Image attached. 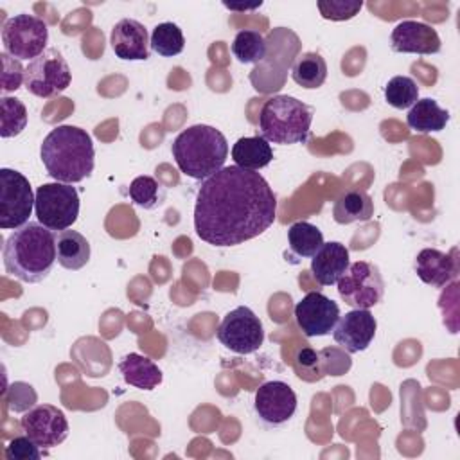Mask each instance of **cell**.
I'll list each match as a JSON object with an SVG mask.
<instances>
[{"label":"cell","instance_id":"cell-1","mask_svg":"<svg viewBox=\"0 0 460 460\" xmlns=\"http://www.w3.org/2000/svg\"><path fill=\"white\" fill-rule=\"evenodd\" d=\"M277 214V196L257 172L228 165L205 178L196 192L194 230L212 246H235L266 232Z\"/></svg>","mask_w":460,"mask_h":460},{"label":"cell","instance_id":"cell-2","mask_svg":"<svg viewBox=\"0 0 460 460\" xmlns=\"http://www.w3.org/2000/svg\"><path fill=\"white\" fill-rule=\"evenodd\" d=\"M2 255L5 271L11 277L38 284L49 277L58 261L56 232L41 223L29 221L5 239Z\"/></svg>","mask_w":460,"mask_h":460},{"label":"cell","instance_id":"cell-3","mask_svg":"<svg viewBox=\"0 0 460 460\" xmlns=\"http://www.w3.org/2000/svg\"><path fill=\"white\" fill-rule=\"evenodd\" d=\"M47 174L61 183H79L88 178L95 164L92 137L77 126H58L49 131L40 147Z\"/></svg>","mask_w":460,"mask_h":460},{"label":"cell","instance_id":"cell-4","mask_svg":"<svg viewBox=\"0 0 460 460\" xmlns=\"http://www.w3.org/2000/svg\"><path fill=\"white\" fill-rule=\"evenodd\" d=\"M178 169L194 180H205L225 167L228 142L214 126L194 124L183 129L171 146Z\"/></svg>","mask_w":460,"mask_h":460},{"label":"cell","instance_id":"cell-5","mask_svg":"<svg viewBox=\"0 0 460 460\" xmlns=\"http://www.w3.org/2000/svg\"><path fill=\"white\" fill-rule=\"evenodd\" d=\"M313 122V110L291 95L270 97L259 113V133L273 144L305 142Z\"/></svg>","mask_w":460,"mask_h":460},{"label":"cell","instance_id":"cell-6","mask_svg":"<svg viewBox=\"0 0 460 460\" xmlns=\"http://www.w3.org/2000/svg\"><path fill=\"white\" fill-rule=\"evenodd\" d=\"M34 214L38 223L59 232L70 228L79 216V194L70 183H43L36 189Z\"/></svg>","mask_w":460,"mask_h":460},{"label":"cell","instance_id":"cell-7","mask_svg":"<svg viewBox=\"0 0 460 460\" xmlns=\"http://www.w3.org/2000/svg\"><path fill=\"white\" fill-rule=\"evenodd\" d=\"M338 295L354 309H370L383 300L385 280L379 268L368 261L349 264L347 271L340 277Z\"/></svg>","mask_w":460,"mask_h":460},{"label":"cell","instance_id":"cell-8","mask_svg":"<svg viewBox=\"0 0 460 460\" xmlns=\"http://www.w3.org/2000/svg\"><path fill=\"white\" fill-rule=\"evenodd\" d=\"M49 29L47 23L27 13L14 14L5 20L2 27V43L9 56L16 59H36L47 49Z\"/></svg>","mask_w":460,"mask_h":460},{"label":"cell","instance_id":"cell-9","mask_svg":"<svg viewBox=\"0 0 460 460\" xmlns=\"http://www.w3.org/2000/svg\"><path fill=\"white\" fill-rule=\"evenodd\" d=\"M36 194L29 180L9 167L0 169V228L16 230L29 223Z\"/></svg>","mask_w":460,"mask_h":460},{"label":"cell","instance_id":"cell-10","mask_svg":"<svg viewBox=\"0 0 460 460\" xmlns=\"http://www.w3.org/2000/svg\"><path fill=\"white\" fill-rule=\"evenodd\" d=\"M72 72L58 49H47L25 66V88L36 97L49 99L70 86Z\"/></svg>","mask_w":460,"mask_h":460},{"label":"cell","instance_id":"cell-11","mask_svg":"<svg viewBox=\"0 0 460 460\" xmlns=\"http://www.w3.org/2000/svg\"><path fill=\"white\" fill-rule=\"evenodd\" d=\"M216 336L223 347L235 354H253L262 347L264 329L250 307L239 305L223 316Z\"/></svg>","mask_w":460,"mask_h":460},{"label":"cell","instance_id":"cell-12","mask_svg":"<svg viewBox=\"0 0 460 460\" xmlns=\"http://www.w3.org/2000/svg\"><path fill=\"white\" fill-rule=\"evenodd\" d=\"M22 431L41 449L59 446L68 437V420L58 406L36 404L20 419Z\"/></svg>","mask_w":460,"mask_h":460},{"label":"cell","instance_id":"cell-13","mask_svg":"<svg viewBox=\"0 0 460 460\" xmlns=\"http://www.w3.org/2000/svg\"><path fill=\"white\" fill-rule=\"evenodd\" d=\"M340 318V305L323 293L311 291L295 305V320L304 336L331 334Z\"/></svg>","mask_w":460,"mask_h":460},{"label":"cell","instance_id":"cell-14","mask_svg":"<svg viewBox=\"0 0 460 460\" xmlns=\"http://www.w3.org/2000/svg\"><path fill=\"white\" fill-rule=\"evenodd\" d=\"M253 408L262 422L280 426L295 415L296 394L284 381H268L257 388Z\"/></svg>","mask_w":460,"mask_h":460},{"label":"cell","instance_id":"cell-15","mask_svg":"<svg viewBox=\"0 0 460 460\" xmlns=\"http://www.w3.org/2000/svg\"><path fill=\"white\" fill-rule=\"evenodd\" d=\"M376 329L377 322L368 309H352L338 318L332 329V338L341 350L356 354L372 343Z\"/></svg>","mask_w":460,"mask_h":460},{"label":"cell","instance_id":"cell-16","mask_svg":"<svg viewBox=\"0 0 460 460\" xmlns=\"http://www.w3.org/2000/svg\"><path fill=\"white\" fill-rule=\"evenodd\" d=\"M392 50L402 54H437L440 52V36L438 32L422 22L404 20L399 22L390 34Z\"/></svg>","mask_w":460,"mask_h":460},{"label":"cell","instance_id":"cell-17","mask_svg":"<svg viewBox=\"0 0 460 460\" xmlns=\"http://www.w3.org/2000/svg\"><path fill=\"white\" fill-rule=\"evenodd\" d=\"M110 43L119 59L146 61L149 58L151 47L147 29L133 18H122L113 25Z\"/></svg>","mask_w":460,"mask_h":460},{"label":"cell","instance_id":"cell-18","mask_svg":"<svg viewBox=\"0 0 460 460\" xmlns=\"http://www.w3.org/2000/svg\"><path fill=\"white\" fill-rule=\"evenodd\" d=\"M349 250L340 241L323 243L311 259V273L322 286H332L349 268Z\"/></svg>","mask_w":460,"mask_h":460},{"label":"cell","instance_id":"cell-19","mask_svg":"<svg viewBox=\"0 0 460 460\" xmlns=\"http://www.w3.org/2000/svg\"><path fill=\"white\" fill-rule=\"evenodd\" d=\"M415 273L424 284L444 288L456 277V262L437 248H424L415 257Z\"/></svg>","mask_w":460,"mask_h":460},{"label":"cell","instance_id":"cell-20","mask_svg":"<svg viewBox=\"0 0 460 460\" xmlns=\"http://www.w3.org/2000/svg\"><path fill=\"white\" fill-rule=\"evenodd\" d=\"M124 381L138 390H153L162 383V370L147 356L129 352L119 361Z\"/></svg>","mask_w":460,"mask_h":460},{"label":"cell","instance_id":"cell-21","mask_svg":"<svg viewBox=\"0 0 460 460\" xmlns=\"http://www.w3.org/2000/svg\"><path fill=\"white\" fill-rule=\"evenodd\" d=\"M56 255L65 270H81L90 261V243L77 230L56 232Z\"/></svg>","mask_w":460,"mask_h":460},{"label":"cell","instance_id":"cell-22","mask_svg":"<svg viewBox=\"0 0 460 460\" xmlns=\"http://www.w3.org/2000/svg\"><path fill=\"white\" fill-rule=\"evenodd\" d=\"M449 122V111L444 110L437 101L424 97L417 99L415 104L408 110L406 124L417 133L442 131Z\"/></svg>","mask_w":460,"mask_h":460},{"label":"cell","instance_id":"cell-23","mask_svg":"<svg viewBox=\"0 0 460 460\" xmlns=\"http://www.w3.org/2000/svg\"><path fill=\"white\" fill-rule=\"evenodd\" d=\"M232 158L237 167L248 171H259L273 160V149L266 138L257 137H243L232 147Z\"/></svg>","mask_w":460,"mask_h":460},{"label":"cell","instance_id":"cell-24","mask_svg":"<svg viewBox=\"0 0 460 460\" xmlns=\"http://www.w3.org/2000/svg\"><path fill=\"white\" fill-rule=\"evenodd\" d=\"M372 216H374V203L365 190H347L336 199L332 207V217L340 225H349L354 221H368Z\"/></svg>","mask_w":460,"mask_h":460},{"label":"cell","instance_id":"cell-25","mask_svg":"<svg viewBox=\"0 0 460 460\" xmlns=\"http://www.w3.org/2000/svg\"><path fill=\"white\" fill-rule=\"evenodd\" d=\"M291 79L307 90L320 88L327 79V63L318 52L300 54L291 66Z\"/></svg>","mask_w":460,"mask_h":460},{"label":"cell","instance_id":"cell-26","mask_svg":"<svg viewBox=\"0 0 460 460\" xmlns=\"http://www.w3.org/2000/svg\"><path fill=\"white\" fill-rule=\"evenodd\" d=\"M288 243L295 255L313 257L323 244V234L318 226L307 221H296L288 228Z\"/></svg>","mask_w":460,"mask_h":460},{"label":"cell","instance_id":"cell-27","mask_svg":"<svg viewBox=\"0 0 460 460\" xmlns=\"http://www.w3.org/2000/svg\"><path fill=\"white\" fill-rule=\"evenodd\" d=\"M149 47L158 56L172 58V56H178L183 52L185 38H183L181 29L176 23L164 22L153 29V32L149 36Z\"/></svg>","mask_w":460,"mask_h":460},{"label":"cell","instance_id":"cell-28","mask_svg":"<svg viewBox=\"0 0 460 460\" xmlns=\"http://www.w3.org/2000/svg\"><path fill=\"white\" fill-rule=\"evenodd\" d=\"M232 54L239 63H259L266 56V40L259 31H239L232 41Z\"/></svg>","mask_w":460,"mask_h":460},{"label":"cell","instance_id":"cell-29","mask_svg":"<svg viewBox=\"0 0 460 460\" xmlns=\"http://www.w3.org/2000/svg\"><path fill=\"white\" fill-rule=\"evenodd\" d=\"M129 199L137 205L142 207L146 210H153L156 208L164 198H165V187L153 176H137L131 183H129Z\"/></svg>","mask_w":460,"mask_h":460},{"label":"cell","instance_id":"cell-30","mask_svg":"<svg viewBox=\"0 0 460 460\" xmlns=\"http://www.w3.org/2000/svg\"><path fill=\"white\" fill-rule=\"evenodd\" d=\"M27 126V108L16 97L0 99V137L11 138L20 135Z\"/></svg>","mask_w":460,"mask_h":460},{"label":"cell","instance_id":"cell-31","mask_svg":"<svg viewBox=\"0 0 460 460\" xmlns=\"http://www.w3.org/2000/svg\"><path fill=\"white\" fill-rule=\"evenodd\" d=\"M385 99L392 108H411L419 99L417 83L408 75H394L385 86Z\"/></svg>","mask_w":460,"mask_h":460},{"label":"cell","instance_id":"cell-32","mask_svg":"<svg viewBox=\"0 0 460 460\" xmlns=\"http://www.w3.org/2000/svg\"><path fill=\"white\" fill-rule=\"evenodd\" d=\"M4 399H5L7 408H9L11 411L25 413V411L31 410L32 406H36L38 395H36L34 388H32L29 383L14 381V383L4 392Z\"/></svg>","mask_w":460,"mask_h":460},{"label":"cell","instance_id":"cell-33","mask_svg":"<svg viewBox=\"0 0 460 460\" xmlns=\"http://www.w3.org/2000/svg\"><path fill=\"white\" fill-rule=\"evenodd\" d=\"M363 7L361 0H320L318 11L322 18L332 22H343L354 18Z\"/></svg>","mask_w":460,"mask_h":460},{"label":"cell","instance_id":"cell-34","mask_svg":"<svg viewBox=\"0 0 460 460\" xmlns=\"http://www.w3.org/2000/svg\"><path fill=\"white\" fill-rule=\"evenodd\" d=\"M0 61H2V75H0L2 92L7 93V92L18 90L25 83V68L22 66L20 59L9 56L7 52H2Z\"/></svg>","mask_w":460,"mask_h":460},{"label":"cell","instance_id":"cell-35","mask_svg":"<svg viewBox=\"0 0 460 460\" xmlns=\"http://www.w3.org/2000/svg\"><path fill=\"white\" fill-rule=\"evenodd\" d=\"M45 455V451L27 435L14 437L5 446V458L7 460H38Z\"/></svg>","mask_w":460,"mask_h":460},{"label":"cell","instance_id":"cell-36","mask_svg":"<svg viewBox=\"0 0 460 460\" xmlns=\"http://www.w3.org/2000/svg\"><path fill=\"white\" fill-rule=\"evenodd\" d=\"M296 363L302 368H318L320 370V359H318V352L313 349H302L296 354Z\"/></svg>","mask_w":460,"mask_h":460},{"label":"cell","instance_id":"cell-37","mask_svg":"<svg viewBox=\"0 0 460 460\" xmlns=\"http://www.w3.org/2000/svg\"><path fill=\"white\" fill-rule=\"evenodd\" d=\"M226 9H230V11H253V9H259L261 5H262V2H259V4H252V5H239V4H223Z\"/></svg>","mask_w":460,"mask_h":460}]
</instances>
